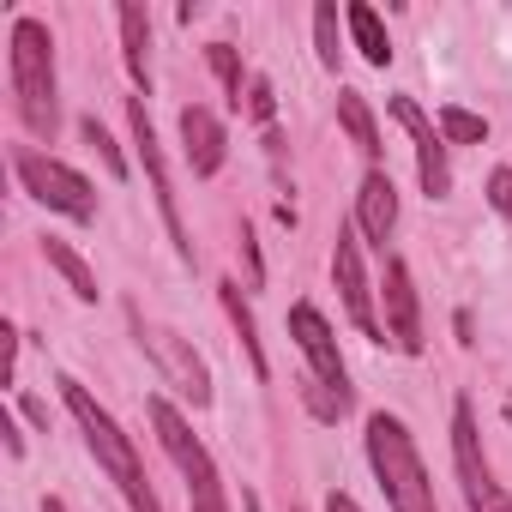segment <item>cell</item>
<instances>
[{
    "label": "cell",
    "mask_w": 512,
    "mask_h": 512,
    "mask_svg": "<svg viewBox=\"0 0 512 512\" xmlns=\"http://www.w3.org/2000/svg\"><path fill=\"white\" fill-rule=\"evenodd\" d=\"M386 338L404 356H422V308H416V284L404 260H386Z\"/></svg>",
    "instance_id": "cell-12"
},
{
    "label": "cell",
    "mask_w": 512,
    "mask_h": 512,
    "mask_svg": "<svg viewBox=\"0 0 512 512\" xmlns=\"http://www.w3.org/2000/svg\"><path fill=\"white\" fill-rule=\"evenodd\" d=\"M344 19H350V37H356V49H362V61L368 67H386L392 61V37H386V25H380V13L374 7H344Z\"/></svg>",
    "instance_id": "cell-17"
},
{
    "label": "cell",
    "mask_w": 512,
    "mask_h": 512,
    "mask_svg": "<svg viewBox=\"0 0 512 512\" xmlns=\"http://www.w3.org/2000/svg\"><path fill=\"white\" fill-rule=\"evenodd\" d=\"M61 398H67V410H73V422H79V434H85V446H91V458L115 476V488L127 494V506L133 512H163L157 506V494H151V482H145V464H139V452H133V440L121 434V422L79 386V380H61Z\"/></svg>",
    "instance_id": "cell-1"
},
{
    "label": "cell",
    "mask_w": 512,
    "mask_h": 512,
    "mask_svg": "<svg viewBox=\"0 0 512 512\" xmlns=\"http://www.w3.org/2000/svg\"><path fill=\"white\" fill-rule=\"evenodd\" d=\"M0 434H7V452H13V458H25V434H19L7 416H0Z\"/></svg>",
    "instance_id": "cell-27"
},
{
    "label": "cell",
    "mask_w": 512,
    "mask_h": 512,
    "mask_svg": "<svg viewBox=\"0 0 512 512\" xmlns=\"http://www.w3.org/2000/svg\"><path fill=\"white\" fill-rule=\"evenodd\" d=\"M326 512H362V506H356L350 494H332V500H326Z\"/></svg>",
    "instance_id": "cell-28"
},
{
    "label": "cell",
    "mask_w": 512,
    "mask_h": 512,
    "mask_svg": "<svg viewBox=\"0 0 512 512\" xmlns=\"http://www.w3.org/2000/svg\"><path fill=\"white\" fill-rule=\"evenodd\" d=\"M13 169H19V181H25V193L37 199V205H49V211H61V217H73V223H91L97 217V193H91V181L79 175V169H67L61 157H43V151H13Z\"/></svg>",
    "instance_id": "cell-6"
},
{
    "label": "cell",
    "mask_w": 512,
    "mask_h": 512,
    "mask_svg": "<svg viewBox=\"0 0 512 512\" xmlns=\"http://www.w3.org/2000/svg\"><path fill=\"white\" fill-rule=\"evenodd\" d=\"M205 61H211V73L223 79V91H229V103L241 109V61H235V49H229V43H211V49H205Z\"/></svg>",
    "instance_id": "cell-23"
},
{
    "label": "cell",
    "mask_w": 512,
    "mask_h": 512,
    "mask_svg": "<svg viewBox=\"0 0 512 512\" xmlns=\"http://www.w3.org/2000/svg\"><path fill=\"white\" fill-rule=\"evenodd\" d=\"M440 139H452V145H482V139H488V121L470 115V109H458V103H446V109H440Z\"/></svg>",
    "instance_id": "cell-20"
},
{
    "label": "cell",
    "mask_w": 512,
    "mask_h": 512,
    "mask_svg": "<svg viewBox=\"0 0 512 512\" xmlns=\"http://www.w3.org/2000/svg\"><path fill=\"white\" fill-rule=\"evenodd\" d=\"M241 260H247V278H253V284L266 278V272H260V247H253V229H247V223H241Z\"/></svg>",
    "instance_id": "cell-26"
},
{
    "label": "cell",
    "mask_w": 512,
    "mask_h": 512,
    "mask_svg": "<svg viewBox=\"0 0 512 512\" xmlns=\"http://www.w3.org/2000/svg\"><path fill=\"white\" fill-rule=\"evenodd\" d=\"M127 121H133V145H139L145 181H151V193H157L163 229H169V241H175V253H181V260H193V241H187V229H181V205H175V187H169V169H163V145H157V127H151V115H145V97H127Z\"/></svg>",
    "instance_id": "cell-8"
},
{
    "label": "cell",
    "mask_w": 512,
    "mask_h": 512,
    "mask_svg": "<svg viewBox=\"0 0 512 512\" xmlns=\"http://www.w3.org/2000/svg\"><path fill=\"white\" fill-rule=\"evenodd\" d=\"M139 344L157 356V368H163V380L193 404V410H205L211 404V374H205V362L175 338V332H163V326H139Z\"/></svg>",
    "instance_id": "cell-9"
},
{
    "label": "cell",
    "mask_w": 512,
    "mask_h": 512,
    "mask_svg": "<svg viewBox=\"0 0 512 512\" xmlns=\"http://www.w3.org/2000/svg\"><path fill=\"white\" fill-rule=\"evenodd\" d=\"M338 121H344V133L356 139L362 157H380V127H374V115H368V103L356 91H338Z\"/></svg>",
    "instance_id": "cell-19"
},
{
    "label": "cell",
    "mask_w": 512,
    "mask_h": 512,
    "mask_svg": "<svg viewBox=\"0 0 512 512\" xmlns=\"http://www.w3.org/2000/svg\"><path fill=\"white\" fill-rule=\"evenodd\" d=\"M43 260H49V266L67 278V290H73L79 302H97V296H103V290H97V272L79 260V253H73L67 241H55V235H49V241H43Z\"/></svg>",
    "instance_id": "cell-18"
},
{
    "label": "cell",
    "mask_w": 512,
    "mask_h": 512,
    "mask_svg": "<svg viewBox=\"0 0 512 512\" xmlns=\"http://www.w3.org/2000/svg\"><path fill=\"white\" fill-rule=\"evenodd\" d=\"M452 470H458V488L470 500V512H512V500L500 494L488 458H482V434H476V410L458 398L452 404Z\"/></svg>",
    "instance_id": "cell-7"
},
{
    "label": "cell",
    "mask_w": 512,
    "mask_h": 512,
    "mask_svg": "<svg viewBox=\"0 0 512 512\" xmlns=\"http://www.w3.org/2000/svg\"><path fill=\"white\" fill-rule=\"evenodd\" d=\"M247 115H253V121H272V115H278L272 79H247Z\"/></svg>",
    "instance_id": "cell-24"
},
{
    "label": "cell",
    "mask_w": 512,
    "mask_h": 512,
    "mask_svg": "<svg viewBox=\"0 0 512 512\" xmlns=\"http://www.w3.org/2000/svg\"><path fill=\"white\" fill-rule=\"evenodd\" d=\"M217 296H223V314H229V326L241 332V350H247V362H253V374H272V362H266V350H260V326H253V308L241 302V284H217Z\"/></svg>",
    "instance_id": "cell-16"
},
{
    "label": "cell",
    "mask_w": 512,
    "mask_h": 512,
    "mask_svg": "<svg viewBox=\"0 0 512 512\" xmlns=\"http://www.w3.org/2000/svg\"><path fill=\"white\" fill-rule=\"evenodd\" d=\"M7 67H13L19 121H25L37 139H49L55 121H61V103H55V37H49L43 19H19V25H13V55H7Z\"/></svg>",
    "instance_id": "cell-2"
},
{
    "label": "cell",
    "mask_w": 512,
    "mask_h": 512,
    "mask_svg": "<svg viewBox=\"0 0 512 512\" xmlns=\"http://www.w3.org/2000/svg\"><path fill=\"white\" fill-rule=\"evenodd\" d=\"M181 145H187V163H193V175H217L223 169V121L211 115V109H199V103H187L181 109Z\"/></svg>",
    "instance_id": "cell-14"
},
{
    "label": "cell",
    "mask_w": 512,
    "mask_h": 512,
    "mask_svg": "<svg viewBox=\"0 0 512 512\" xmlns=\"http://www.w3.org/2000/svg\"><path fill=\"white\" fill-rule=\"evenodd\" d=\"M145 49H151V19H145V7H121V55H127V73H133V85L139 91H151V61H145Z\"/></svg>",
    "instance_id": "cell-15"
},
{
    "label": "cell",
    "mask_w": 512,
    "mask_h": 512,
    "mask_svg": "<svg viewBox=\"0 0 512 512\" xmlns=\"http://www.w3.org/2000/svg\"><path fill=\"white\" fill-rule=\"evenodd\" d=\"M488 205H494L500 217H512V169H494V175H488Z\"/></svg>",
    "instance_id": "cell-25"
},
{
    "label": "cell",
    "mask_w": 512,
    "mask_h": 512,
    "mask_svg": "<svg viewBox=\"0 0 512 512\" xmlns=\"http://www.w3.org/2000/svg\"><path fill=\"white\" fill-rule=\"evenodd\" d=\"M151 428H157L163 452L175 458V470L187 476V500H193V512H229V500H223V476H217L211 452L199 446V434L187 428V416H181L169 398H151Z\"/></svg>",
    "instance_id": "cell-5"
},
{
    "label": "cell",
    "mask_w": 512,
    "mask_h": 512,
    "mask_svg": "<svg viewBox=\"0 0 512 512\" xmlns=\"http://www.w3.org/2000/svg\"><path fill=\"white\" fill-rule=\"evenodd\" d=\"M356 223H362V235H368L374 247L392 241V229H398V187H392L386 169H368V181H362V193H356Z\"/></svg>",
    "instance_id": "cell-13"
},
{
    "label": "cell",
    "mask_w": 512,
    "mask_h": 512,
    "mask_svg": "<svg viewBox=\"0 0 512 512\" xmlns=\"http://www.w3.org/2000/svg\"><path fill=\"white\" fill-rule=\"evenodd\" d=\"M43 512H67V506H61V500H43Z\"/></svg>",
    "instance_id": "cell-29"
},
{
    "label": "cell",
    "mask_w": 512,
    "mask_h": 512,
    "mask_svg": "<svg viewBox=\"0 0 512 512\" xmlns=\"http://www.w3.org/2000/svg\"><path fill=\"white\" fill-rule=\"evenodd\" d=\"M314 43H320V67L338 73L344 43H338V7H332V0H320V7H314Z\"/></svg>",
    "instance_id": "cell-21"
},
{
    "label": "cell",
    "mask_w": 512,
    "mask_h": 512,
    "mask_svg": "<svg viewBox=\"0 0 512 512\" xmlns=\"http://www.w3.org/2000/svg\"><path fill=\"white\" fill-rule=\"evenodd\" d=\"M290 332H296V344H302V356H308V368H314V374L302 380V398L314 404V416L338 422V416L350 410V374H344V356H338L332 326L320 320L314 302H296V308H290Z\"/></svg>",
    "instance_id": "cell-4"
},
{
    "label": "cell",
    "mask_w": 512,
    "mask_h": 512,
    "mask_svg": "<svg viewBox=\"0 0 512 512\" xmlns=\"http://www.w3.org/2000/svg\"><path fill=\"white\" fill-rule=\"evenodd\" d=\"M332 284H338L344 314L356 320V332L380 344L386 332H380V320H374V290H368V272H362V247H356V235H344V229H338V247H332Z\"/></svg>",
    "instance_id": "cell-10"
},
{
    "label": "cell",
    "mask_w": 512,
    "mask_h": 512,
    "mask_svg": "<svg viewBox=\"0 0 512 512\" xmlns=\"http://www.w3.org/2000/svg\"><path fill=\"white\" fill-rule=\"evenodd\" d=\"M392 115L410 127V139H416V175H422V193L428 199H446L452 193V163H446V139L428 127V115L410 103V97H392Z\"/></svg>",
    "instance_id": "cell-11"
},
{
    "label": "cell",
    "mask_w": 512,
    "mask_h": 512,
    "mask_svg": "<svg viewBox=\"0 0 512 512\" xmlns=\"http://www.w3.org/2000/svg\"><path fill=\"white\" fill-rule=\"evenodd\" d=\"M368 464H374V476H380L392 512H440V506H434V482H428V470H422V458H416L410 428H404L398 416H386V410L368 416Z\"/></svg>",
    "instance_id": "cell-3"
},
{
    "label": "cell",
    "mask_w": 512,
    "mask_h": 512,
    "mask_svg": "<svg viewBox=\"0 0 512 512\" xmlns=\"http://www.w3.org/2000/svg\"><path fill=\"white\" fill-rule=\"evenodd\" d=\"M79 133H85V145H91V151L103 157V169H109L115 181H127V157H121V145H115V139H109V133L97 127V115H85V121H79Z\"/></svg>",
    "instance_id": "cell-22"
}]
</instances>
